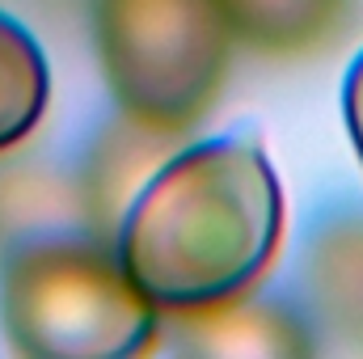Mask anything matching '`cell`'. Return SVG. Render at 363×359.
Instances as JSON below:
<instances>
[{
  "label": "cell",
  "mask_w": 363,
  "mask_h": 359,
  "mask_svg": "<svg viewBox=\"0 0 363 359\" xmlns=\"http://www.w3.org/2000/svg\"><path fill=\"white\" fill-rule=\"evenodd\" d=\"M342 114H347V131H351V144L363 161V51L351 60L347 77H342Z\"/></svg>",
  "instance_id": "8"
},
{
  "label": "cell",
  "mask_w": 363,
  "mask_h": 359,
  "mask_svg": "<svg viewBox=\"0 0 363 359\" xmlns=\"http://www.w3.org/2000/svg\"><path fill=\"white\" fill-rule=\"evenodd\" d=\"M93 47L123 118L169 140L216 106L233 34L216 0H93Z\"/></svg>",
  "instance_id": "3"
},
{
  "label": "cell",
  "mask_w": 363,
  "mask_h": 359,
  "mask_svg": "<svg viewBox=\"0 0 363 359\" xmlns=\"http://www.w3.org/2000/svg\"><path fill=\"white\" fill-rule=\"evenodd\" d=\"M47 97H51V72L43 47L21 21L0 13V153L21 144L38 127Z\"/></svg>",
  "instance_id": "7"
},
{
  "label": "cell",
  "mask_w": 363,
  "mask_h": 359,
  "mask_svg": "<svg viewBox=\"0 0 363 359\" xmlns=\"http://www.w3.org/2000/svg\"><path fill=\"white\" fill-rule=\"evenodd\" d=\"M178 326V343L190 355H250V359H287L308 355L313 338L304 334V321L287 313L283 304H262L250 296L190 309V313H169Z\"/></svg>",
  "instance_id": "4"
},
{
  "label": "cell",
  "mask_w": 363,
  "mask_h": 359,
  "mask_svg": "<svg viewBox=\"0 0 363 359\" xmlns=\"http://www.w3.org/2000/svg\"><path fill=\"white\" fill-rule=\"evenodd\" d=\"M283 186L250 136H211L169 157L118 224L114 254L161 313L250 296L283 241Z\"/></svg>",
  "instance_id": "1"
},
{
  "label": "cell",
  "mask_w": 363,
  "mask_h": 359,
  "mask_svg": "<svg viewBox=\"0 0 363 359\" xmlns=\"http://www.w3.org/2000/svg\"><path fill=\"white\" fill-rule=\"evenodd\" d=\"M0 330L34 359H127L157 343L161 309L101 241L47 233L0 267Z\"/></svg>",
  "instance_id": "2"
},
{
  "label": "cell",
  "mask_w": 363,
  "mask_h": 359,
  "mask_svg": "<svg viewBox=\"0 0 363 359\" xmlns=\"http://www.w3.org/2000/svg\"><path fill=\"white\" fill-rule=\"evenodd\" d=\"M233 43L267 60L325 51L351 26L355 0H216Z\"/></svg>",
  "instance_id": "5"
},
{
  "label": "cell",
  "mask_w": 363,
  "mask_h": 359,
  "mask_svg": "<svg viewBox=\"0 0 363 359\" xmlns=\"http://www.w3.org/2000/svg\"><path fill=\"white\" fill-rule=\"evenodd\" d=\"M304 287L330 330L363 343V220H330L313 233Z\"/></svg>",
  "instance_id": "6"
}]
</instances>
